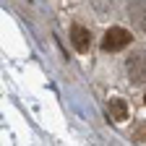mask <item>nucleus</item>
<instances>
[{
	"instance_id": "nucleus-5",
	"label": "nucleus",
	"mask_w": 146,
	"mask_h": 146,
	"mask_svg": "<svg viewBox=\"0 0 146 146\" xmlns=\"http://www.w3.org/2000/svg\"><path fill=\"white\" fill-rule=\"evenodd\" d=\"M110 117H112L115 123H123L128 120V102L115 97V99H110Z\"/></svg>"
},
{
	"instance_id": "nucleus-6",
	"label": "nucleus",
	"mask_w": 146,
	"mask_h": 146,
	"mask_svg": "<svg viewBox=\"0 0 146 146\" xmlns=\"http://www.w3.org/2000/svg\"><path fill=\"white\" fill-rule=\"evenodd\" d=\"M143 102H146V97H143Z\"/></svg>"
},
{
	"instance_id": "nucleus-4",
	"label": "nucleus",
	"mask_w": 146,
	"mask_h": 146,
	"mask_svg": "<svg viewBox=\"0 0 146 146\" xmlns=\"http://www.w3.org/2000/svg\"><path fill=\"white\" fill-rule=\"evenodd\" d=\"M70 42H73V47H76L78 52H89V47H91V31L84 29V26H73L70 29Z\"/></svg>"
},
{
	"instance_id": "nucleus-1",
	"label": "nucleus",
	"mask_w": 146,
	"mask_h": 146,
	"mask_svg": "<svg viewBox=\"0 0 146 146\" xmlns=\"http://www.w3.org/2000/svg\"><path fill=\"white\" fill-rule=\"evenodd\" d=\"M125 73H128V78H131V84H136V86L146 84V50H136V52L128 55Z\"/></svg>"
},
{
	"instance_id": "nucleus-3",
	"label": "nucleus",
	"mask_w": 146,
	"mask_h": 146,
	"mask_svg": "<svg viewBox=\"0 0 146 146\" xmlns=\"http://www.w3.org/2000/svg\"><path fill=\"white\" fill-rule=\"evenodd\" d=\"M123 11H125L128 21H131L138 31L146 34V0H125Z\"/></svg>"
},
{
	"instance_id": "nucleus-2",
	"label": "nucleus",
	"mask_w": 146,
	"mask_h": 146,
	"mask_svg": "<svg viewBox=\"0 0 146 146\" xmlns=\"http://www.w3.org/2000/svg\"><path fill=\"white\" fill-rule=\"evenodd\" d=\"M131 31L123 29V26H110L102 36V50L104 52H117V50H125L128 44H131Z\"/></svg>"
}]
</instances>
